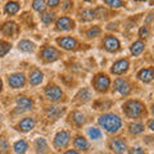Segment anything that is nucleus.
I'll use <instances>...</instances> for the list:
<instances>
[{"mask_svg":"<svg viewBox=\"0 0 154 154\" xmlns=\"http://www.w3.org/2000/svg\"><path fill=\"white\" fill-rule=\"evenodd\" d=\"M125 112L130 118H137L144 112V105L137 100H130L125 104Z\"/></svg>","mask_w":154,"mask_h":154,"instance_id":"2","label":"nucleus"},{"mask_svg":"<svg viewBox=\"0 0 154 154\" xmlns=\"http://www.w3.org/2000/svg\"><path fill=\"white\" fill-rule=\"evenodd\" d=\"M35 125H36L35 119L31 118V117H26L18 123V128L21 130L22 132H28V131H31V130L35 127Z\"/></svg>","mask_w":154,"mask_h":154,"instance_id":"14","label":"nucleus"},{"mask_svg":"<svg viewBox=\"0 0 154 154\" xmlns=\"http://www.w3.org/2000/svg\"><path fill=\"white\" fill-rule=\"evenodd\" d=\"M41 57L44 58L46 62H54L58 59V57H59V53L55 48L53 46H45L44 49L41 51Z\"/></svg>","mask_w":154,"mask_h":154,"instance_id":"8","label":"nucleus"},{"mask_svg":"<svg viewBox=\"0 0 154 154\" xmlns=\"http://www.w3.org/2000/svg\"><path fill=\"white\" fill-rule=\"evenodd\" d=\"M2 89H3V82H2V79H0V91H2Z\"/></svg>","mask_w":154,"mask_h":154,"instance_id":"44","label":"nucleus"},{"mask_svg":"<svg viewBox=\"0 0 154 154\" xmlns=\"http://www.w3.org/2000/svg\"><path fill=\"white\" fill-rule=\"evenodd\" d=\"M36 146H37V153L40 152H45L48 149V144H46V140L45 139H37L36 140Z\"/></svg>","mask_w":154,"mask_h":154,"instance_id":"31","label":"nucleus"},{"mask_svg":"<svg viewBox=\"0 0 154 154\" xmlns=\"http://www.w3.org/2000/svg\"><path fill=\"white\" fill-rule=\"evenodd\" d=\"M114 89L118 91L119 94H122V95H127L130 93V90H131V88H130V85L126 80H123V79H117L114 81Z\"/></svg>","mask_w":154,"mask_h":154,"instance_id":"12","label":"nucleus"},{"mask_svg":"<svg viewBox=\"0 0 154 154\" xmlns=\"http://www.w3.org/2000/svg\"><path fill=\"white\" fill-rule=\"evenodd\" d=\"M104 48L108 51H117L119 49V41L114 36H107L104 38Z\"/></svg>","mask_w":154,"mask_h":154,"instance_id":"13","label":"nucleus"},{"mask_svg":"<svg viewBox=\"0 0 154 154\" xmlns=\"http://www.w3.org/2000/svg\"><path fill=\"white\" fill-rule=\"evenodd\" d=\"M95 17L96 18H100V19H103L108 16V12H107V9L103 8V7H99V8H96L95 9Z\"/></svg>","mask_w":154,"mask_h":154,"instance_id":"34","label":"nucleus"},{"mask_svg":"<svg viewBox=\"0 0 154 154\" xmlns=\"http://www.w3.org/2000/svg\"><path fill=\"white\" fill-rule=\"evenodd\" d=\"M75 146H76V149H79V150H88L89 149V143H88V140H86L85 137L77 136L75 139Z\"/></svg>","mask_w":154,"mask_h":154,"instance_id":"18","label":"nucleus"},{"mask_svg":"<svg viewBox=\"0 0 154 154\" xmlns=\"http://www.w3.org/2000/svg\"><path fill=\"white\" fill-rule=\"evenodd\" d=\"M149 128L153 130V131H154V119H153V121L149 122Z\"/></svg>","mask_w":154,"mask_h":154,"instance_id":"42","label":"nucleus"},{"mask_svg":"<svg viewBox=\"0 0 154 154\" xmlns=\"http://www.w3.org/2000/svg\"><path fill=\"white\" fill-rule=\"evenodd\" d=\"M45 95L51 102H58V100H60L62 96H63V91L60 90V88H58L57 85H50L46 88Z\"/></svg>","mask_w":154,"mask_h":154,"instance_id":"3","label":"nucleus"},{"mask_svg":"<svg viewBox=\"0 0 154 154\" xmlns=\"http://www.w3.org/2000/svg\"><path fill=\"white\" fill-rule=\"evenodd\" d=\"M64 154H80L79 152H76V150H68L67 153H64Z\"/></svg>","mask_w":154,"mask_h":154,"instance_id":"43","label":"nucleus"},{"mask_svg":"<svg viewBox=\"0 0 154 154\" xmlns=\"http://www.w3.org/2000/svg\"><path fill=\"white\" fill-rule=\"evenodd\" d=\"M86 2H89V0H86Z\"/></svg>","mask_w":154,"mask_h":154,"instance_id":"46","label":"nucleus"},{"mask_svg":"<svg viewBox=\"0 0 154 154\" xmlns=\"http://www.w3.org/2000/svg\"><path fill=\"white\" fill-rule=\"evenodd\" d=\"M13 149H14V153L16 154H25L26 150L28 149V144L25 140H19V141H17L16 144H14Z\"/></svg>","mask_w":154,"mask_h":154,"instance_id":"19","label":"nucleus"},{"mask_svg":"<svg viewBox=\"0 0 154 154\" xmlns=\"http://www.w3.org/2000/svg\"><path fill=\"white\" fill-rule=\"evenodd\" d=\"M32 7H33V9H35V11H37V12H44L45 8H46V4H45L44 0H33Z\"/></svg>","mask_w":154,"mask_h":154,"instance_id":"29","label":"nucleus"},{"mask_svg":"<svg viewBox=\"0 0 154 154\" xmlns=\"http://www.w3.org/2000/svg\"><path fill=\"white\" fill-rule=\"evenodd\" d=\"M98 122L105 131L110 134H116L117 131H119V128L122 126L121 118L117 114H113V113H107V114L100 116Z\"/></svg>","mask_w":154,"mask_h":154,"instance_id":"1","label":"nucleus"},{"mask_svg":"<svg viewBox=\"0 0 154 154\" xmlns=\"http://www.w3.org/2000/svg\"><path fill=\"white\" fill-rule=\"evenodd\" d=\"M75 27V22L68 17H62L57 21V30L59 31H68Z\"/></svg>","mask_w":154,"mask_h":154,"instance_id":"10","label":"nucleus"},{"mask_svg":"<svg viewBox=\"0 0 154 154\" xmlns=\"http://www.w3.org/2000/svg\"><path fill=\"white\" fill-rule=\"evenodd\" d=\"M105 4L112 8H121L123 4H122V0H104Z\"/></svg>","mask_w":154,"mask_h":154,"instance_id":"35","label":"nucleus"},{"mask_svg":"<svg viewBox=\"0 0 154 154\" xmlns=\"http://www.w3.org/2000/svg\"><path fill=\"white\" fill-rule=\"evenodd\" d=\"M152 113L154 114V104H153V107H152Z\"/></svg>","mask_w":154,"mask_h":154,"instance_id":"45","label":"nucleus"},{"mask_svg":"<svg viewBox=\"0 0 154 154\" xmlns=\"http://www.w3.org/2000/svg\"><path fill=\"white\" fill-rule=\"evenodd\" d=\"M128 69V60L127 59H121V60H117L116 63L113 64V67L110 68L112 73L114 75H122L125 73Z\"/></svg>","mask_w":154,"mask_h":154,"instance_id":"11","label":"nucleus"},{"mask_svg":"<svg viewBox=\"0 0 154 154\" xmlns=\"http://www.w3.org/2000/svg\"><path fill=\"white\" fill-rule=\"evenodd\" d=\"M139 35H140L141 37H148L149 36V28H148V26L141 27L140 31H139Z\"/></svg>","mask_w":154,"mask_h":154,"instance_id":"38","label":"nucleus"},{"mask_svg":"<svg viewBox=\"0 0 154 154\" xmlns=\"http://www.w3.org/2000/svg\"><path fill=\"white\" fill-rule=\"evenodd\" d=\"M95 18V12L93 11V9H84L82 12H81V19L82 21H86V22H89V21H93V19Z\"/></svg>","mask_w":154,"mask_h":154,"instance_id":"25","label":"nucleus"},{"mask_svg":"<svg viewBox=\"0 0 154 154\" xmlns=\"http://www.w3.org/2000/svg\"><path fill=\"white\" fill-rule=\"evenodd\" d=\"M109 85H110V80H109V77L105 75H98L94 80V86L98 91H103L104 93V91L108 90Z\"/></svg>","mask_w":154,"mask_h":154,"instance_id":"5","label":"nucleus"},{"mask_svg":"<svg viewBox=\"0 0 154 154\" xmlns=\"http://www.w3.org/2000/svg\"><path fill=\"white\" fill-rule=\"evenodd\" d=\"M8 82L13 89H19V88H23V86H25L26 77L23 73H13V75L9 76Z\"/></svg>","mask_w":154,"mask_h":154,"instance_id":"6","label":"nucleus"},{"mask_svg":"<svg viewBox=\"0 0 154 154\" xmlns=\"http://www.w3.org/2000/svg\"><path fill=\"white\" fill-rule=\"evenodd\" d=\"M128 131L131 132L132 135H137V134H141L144 131V125L140 122H134L128 126Z\"/></svg>","mask_w":154,"mask_h":154,"instance_id":"22","label":"nucleus"},{"mask_svg":"<svg viewBox=\"0 0 154 154\" xmlns=\"http://www.w3.org/2000/svg\"><path fill=\"white\" fill-rule=\"evenodd\" d=\"M16 103L18 105V108H21L22 110H28V109H31L33 107L32 99L27 98V96H18L17 100H16Z\"/></svg>","mask_w":154,"mask_h":154,"instance_id":"15","label":"nucleus"},{"mask_svg":"<svg viewBox=\"0 0 154 154\" xmlns=\"http://www.w3.org/2000/svg\"><path fill=\"white\" fill-rule=\"evenodd\" d=\"M99 35H100V28L98 26H93L88 31V36L89 37H96V36H99Z\"/></svg>","mask_w":154,"mask_h":154,"instance_id":"36","label":"nucleus"},{"mask_svg":"<svg viewBox=\"0 0 154 154\" xmlns=\"http://www.w3.org/2000/svg\"><path fill=\"white\" fill-rule=\"evenodd\" d=\"M42 79H44V75H42V72L38 71V69H33L30 73V84L32 86H36L38 84H41Z\"/></svg>","mask_w":154,"mask_h":154,"instance_id":"17","label":"nucleus"},{"mask_svg":"<svg viewBox=\"0 0 154 154\" xmlns=\"http://www.w3.org/2000/svg\"><path fill=\"white\" fill-rule=\"evenodd\" d=\"M8 150H9V144L7 139L0 137V154H7Z\"/></svg>","mask_w":154,"mask_h":154,"instance_id":"33","label":"nucleus"},{"mask_svg":"<svg viewBox=\"0 0 154 154\" xmlns=\"http://www.w3.org/2000/svg\"><path fill=\"white\" fill-rule=\"evenodd\" d=\"M139 80H141L143 82H150L154 79V68H144L137 73Z\"/></svg>","mask_w":154,"mask_h":154,"instance_id":"16","label":"nucleus"},{"mask_svg":"<svg viewBox=\"0 0 154 154\" xmlns=\"http://www.w3.org/2000/svg\"><path fill=\"white\" fill-rule=\"evenodd\" d=\"M14 30H16V23L14 22H5L2 26V32L5 36H12L14 33Z\"/></svg>","mask_w":154,"mask_h":154,"instance_id":"20","label":"nucleus"},{"mask_svg":"<svg viewBox=\"0 0 154 154\" xmlns=\"http://www.w3.org/2000/svg\"><path fill=\"white\" fill-rule=\"evenodd\" d=\"M53 18H54V14L53 13H44L41 16V21L44 23H46V25H49V23H51Z\"/></svg>","mask_w":154,"mask_h":154,"instance_id":"37","label":"nucleus"},{"mask_svg":"<svg viewBox=\"0 0 154 154\" xmlns=\"http://www.w3.org/2000/svg\"><path fill=\"white\" fill-rule=\"evenodd\" d=\"M11 44L9 42H7V41H4V40H2L0 41V57H4L7 54V53L11 50Z\"/></svg>","mask_w":154,"mask_h":154,"instance_id":"30","label":"nucleus"},{"mask_svg":"<svg viewBox=\"0 0 154 154\" xmlns=\"http://www.w3.org/2000/svg\"><path fill=\"white\" fill-rule=\"evenodd\" d=\"M69 139H71V135L68 131H59L55 135V139H54V145L57 149H62V148H66L69 143Z\"/></svg>","mask_w":154,"mask_h":154,"instance_id":"4","label":"nucleus"},{"mask_svg":"<svg viewBox=\"0 0 154 154\" xmlns=\"http://www.w3.org/2000/svg\"><path fill=\"white\" fill-rule=\"evenodd\" d=\"M71 0H64L63 2V11H67V9H68L69 7H71Z\"/></svg>","mask_w":154,"mask_h":154,"instance_id":"41","label":"nucleus"},{"mask_svg":"<svg viewBox=\"0 0 154 154\" xmlns=\"http://www.w3.org/2000/svg\"><path fill=\"white\" fill-rule=\"evenodd\" d=\"M19 11V4L16 2H9L5 5V13L7 14H16Z\"/></svg>","mask_w":154,"mask_h":154,"instance_id":"26","label":"nucleus"},{"mask_svg":"<svg viewBox=\"0 0 154 154\" xmlns=\"http://www.w3.org/2000/svg\"><path fill=\"white\" fill-rule=\"evenodd\" d=\"M77 99H79L80 102H82V103L89 102V100L91 99V93H90V90H89V89H82L79 94H77Z\"/></svg>","mask_w":154,"mask_h":154,"instance_id":"24","label":"nucleus"},{"mask_svg":"<svg viewBox=\"0 0 154 154\" xmlns=\"http://www.w3.org/2000/svg\"><path fill=\"white\" fill-rule=\"evenodd\" d=\"M18 48H19V50L28 53V51H32L33 49H35V44L31 42L30 40H21L18 42Z\"/></svg>","mask_w":154,"mask_h":154,"instance_id":"21","label":"nucleus"},{"mask_svg":"<svg viewBox=\"0 0 154 154\" xmlns=\"http://www.w3.org/2000/svg\"><path fill=\"white\" fill-rule=\"evenodd\" d=\"M128 154H145V152L141 148H132V149H130Z\"/></svg>","mask_w":154,"mask_h":154,"instance_id":"39","label":"nucleus"},{"mask_svg":"<svg viewBox=\"0 0 154 154\" xmlns=\"http://www.w3.org/2000/svg\"><path fill=\"white\" fill-rule=\"evenodd\" d=\"M63 112H64L63 108H59V107H50L49 109H48V116H49L50 118L57 119L60 114H63Z\"/></svg>","mask_w":154,"mask_h":154,"instance_id":"23","label":"nucleus"},{"mask_svg":"<svg viewBox=\"0 0 154 154\" xmlns=\"http://www.w3.org/2000/svg\"><path fill=\"white\" fill-rule=\"evenodd\" d=\"M89 136L93 139V140H98V139H100V136H102V132H100L99 128L91 127V128L89 130Z\"/></svg>","mask_w":154,"mask_h":154,"instance_id":"32","label":"nucleus"},{"mask_svg":"<svg viewBox=\"0 0 154 154\" xmlns=\"http://www.w3.org/2000/svg\"><path fill=\"white\" fill-rule=\"evenodd\" d=\"M144 46H145V44L143 41H135L131 46V53L134 55H139L144 50Z\"/></svg>","mask_w":154,"mask_h":154,"instance_id":"27","label":"nucleus"},{"mask_svg":"<svg viewBox=\"0 0 154 154\" xmlns=\"http://www.w3.org/2000/svg\"><path fill=\"white\" fill-rule=\"evenodd\" d=\"M72 118H73V122L77 125V126H81V125L85 123V114L81 113V112H73L72 114Z\"/></svg>","mask_w":154,"mask_h":154,"instance_id":"28","label":"nucleus"},{"mask_svg":"<svg viewBox=\"0 0 154 154\" xmlns=\"http://www.w3.org/2000/svg\"><path fill=\"white\" fill-rule=\"evenodd\" d=\"M110 148L112 150L117 154H123L127 149V144L123 140L122 137H114L112 141H110Z\"/></svg>","mask_w":154,"mask_h":154,"instance_id":"7","label":"nucleus"},{"mask_svg":"<svg viewBox=\"0 0 154 154\" xmlns=\"http://www.w3.org/2000/svg\"><path fill=\"white\" fill-rule=\"evenodd\" d=\"M57 42H58V45L62 46V48H63V49H66V50H72V49H75V48L77 46L76 38L69 37V36L59 37V38L57 40Z\"/></svg>","mask_w":154,"mask_h":154,"instance_id":"9","label":"nucleus"},{"mask_svg":"<svg viewBox=\"0 0 154 154\" xmlns=\"http://www.w3.org/2000/svg\"><path fill=\"white\" fill-rule=\"evenodd\" d=\"M60 0H48V5L49 7H57Z\"/></svg>","mask_w":154,"mask_h":154,"instance_id":"40","label":"nucleus"}]
</instances>
